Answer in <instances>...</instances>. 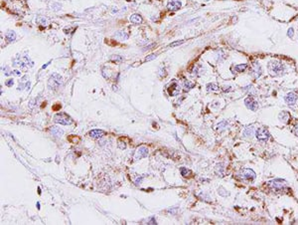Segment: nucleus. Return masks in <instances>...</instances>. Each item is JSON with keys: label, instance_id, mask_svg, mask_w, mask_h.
I'll use <instances>...</instances> for the list:
<instances>
[{"label": "nucleus", "instance_id": "nucleus-9", "mask_svg": "<svg viewBox=\"0 0 298 225\" xmlns=\"http://www.w3.org/2000/svg\"><path fill=\"white\" fill-rule=\"evenodd\" d=\"M244 104H246V108L249 109L251 111H253V112H255V111H258V103L256 102L254 99L253 98V97H248V98L244 100Z\"/></svg>", "mask_w": 298, "mask_h": 225}, {"label": "nucleus", "instance_id": "nucleus-16", "mask_svg": "<svg viewBox=\"0 0 298 225\" xmlns=\"http://www.w3.org/2000/svg\"><path fill=\"white\" fill-rule=\"evenodd\" d=\"M129 20L130 22L133 24H140L142 22V17L139 15V14H132L131 16L129 17Z\"/></svg>", "mask_w": 298, "mask_h": 225}, {"label": "nucleus", "instance_id": "nucleus-22", "mask_svg": "<svg viewBox=\"0 0 298 225\" xmlns=\"http://www.w3.org/2000/svg\"><path fill=\"white\" fill-rule=\"evenodd\" d=\"M180 172H181V175H182L183 176H185V177H187V176H190L191 175V170H189L188 168H180Z\"/></svg>", "mask_w": 298, "mask_h": 225}, {"label": "nucleus", "instance_id": "nucleus-17", "mask_svg": "<svg viewBox=\"0 0 298 225\" xmlns=\"http://www.w3.org/2000/svg\"><path fill=\"white\" fill-rule=\"evenodd\" d=\"M278 118H279V120L281 121L282 123H284V124H287V123L289 122V120H290V115H289V114H288L287 112L283 111L282 113H280V114H279Z\"/></svg>", "mask_w": 298, "mask_h": 225}, {"label": "nucleus", "instance_id": "nucleus-8", "mask_svg": "<svg viewBox=\"0 0 298 225\" xmlns=\"http://www.w3.org/2000/svg\"><path fill=\"white\" fill-rule=\"evenodd\" d=\"M147 156H148V149H147V147L139 146L136 151H135V154H134L133 158H134L135 161H137V159H141L143 158H146Z\"/></svg>", "mask_w": 298, "mask_h": 225}, {"label": "nucleus", "instance_id": "nucleus-28", "mask_svg": "<svg viewBox=\"0 0 298 225\" xmlns=\"http://www.w3.org/2000/svg\"><path fill=\"white\" fill-rule=\"evenodd\" d=\"M156 57H157V55H156V54H151V55H149V56H147L146 58H145V60H144V61H146V62L151 61V60L155 59V58H156Z\"/></svg>", "mask_w": 298, "mask_h": 225}, {"label": "nucleus", "instance_id": "nucleus-12", "mask_svg": "<svg viewBox=\"0 0 298 225\" xmlns=\"http://www.w3.org/2000/svg\"><path fill=\"white\" fill-rule=\"evenodd\" d=\"M296 101H297V96L295 95L294 93H289L285 97V102H286V104L289 106H294L295 104H296Z\"/></svg>", "mask_w": 298, "mask_h": 225}, {"label": "nucleus", "instance_id": "nucleus-4", "mask_svg": "<svg viewBox=\"0 0 298 225\" xmlns=\"http://www.w3.org/2000/svg\"><path fill=\"white\" fill-rule=\"evenodd\" d=\"M255 137L258 139V141L261 142H266L270 139V134L265 128H258L255 130Z\"/></svg>", "mask_w": 298, "mask_h": 225}, {"label": "nucleus", "instance_id": "nucleus-32", "mask_svg": "<svg viewBox=\"0 0 298 225\" xmlns=\"http://www.w3.org/2000/svg\"><path fill=\"white\" fill-rule=\"evenodd\" d=\"M142 179H143V176H141L140 178H137L136 180H135V184L138 185V184H140V183L142 182Z\"/></svg>", "mask_w": 298, "mask_h": 225}, {"label": "nucleus", "instance_id": "nucleus-31", "mask_svg": "<svg viewBox=\"0 0 298 225\" xmlns=\"http://www.w3.org/2000/svg\"><path fill=\"white\" fill-rule=\"evenodd\" d=\"M293 34H294V32H293V28L288 29V32H287V36H288V37L292 38L293 37Z\"/></svg>", "mask_w": 298, "mask_h": 225}, {"label": "nucleus", "instance_id": "nucleus-37", "mask_svg": "<svg viewBox=\"0 0 298 225\" xmlns=\"http://www.w3.org/2000/svg\"><path fill=\"white\" fill-rule=\"evenodd\" d=\"M204 1H210V0H204Z\"/></svg>", "mask_w": 298, "mask_h": 225}, {"label": "nucleus", "instance_id": "nucleus-36", "mask_svg": "<svg viewBox=\"0 0 298 225\" xmlns=\"http://www.w3.org/2000/svg\"><path fill=\"white\" fill-rule=\"evenodd\" d=\"M37 208H38V209H40V203H39V202L37 203Z\"/></svg>", "mask_w": 298, "mask_h": 225}, {"label": "nucleus", "instance_id": "nucleus-29", "mask_svg": "<svg viewBox=\"0 0 298 225\" xmlns=\"http://www.w3.org/2000/svg\"><path fill=\"white\" fill-rule=\"evenodd\" d=\"M110 59L113 60V61H122V58L120 57V56H117V55H113V56L111 57Z\"/></svg>", "mask_w": 298, "mask_h": 225}, {"label": "nucleus", "instance_id": "nucleus-7", "mask_svg": "<svg viewBox=\"0 0 298 225\" xmlns=\"http://www.w3.org/2000/svg\"><path fill=\"white\" fill-rule=\"evenodd\" d=\"M251 76H253V78H255V79L260 78V77L261 76V74H262V70H261L260 65L258 64V62H253V65H251Z\"/></svg>", "mask_w": 298, "mask_h": 225}, {"label": "nucleus", "instance_id": "nucleus-26", "mask_svg": "<svg viewBox=\"0 0 298 225\" xmlns=\"http://www.w3.org/2000/svg\"><path fill=\"white\" fill-rule=\"evenodd\" d=\"M244 92H248V94H251V96L254 94V90H253V86H248V87H244Z\"/></svg>", "mask_w": 298, "mask_h": 225}, {"label": "nucleus", "instance_id": "nucleus-20", "mask_svg": "<svg viewBox=\"0 0 298 225\" xmlns=\"http://www.w3.org/2000/svg\"><path fill=\"white\" fill-rule=\"evenodd\" d=\"M254 129H253V127H248V128H246V130H244V137H253V135H254Z\"/></svg>", "mask_w": 298, "mask_h": 225}, {"label": "nucleus", "instance_id": "nucleus-24", "mask_svg": "<svg viewBox=\"0 0 298 225\" xmlns=\"http://www.w3.org/2000/svg\"><path fill=\"white\" fill-rule=\"evenodd\" d=\"M218 90H219V87L214 83L207 85V91L210 92V91H218Z\"/></svg>", "mask_w": 298, "mask_h": 225}, {"label": "nucleus", "instance_id": "nucleus-30", "mask_svg": "<svg viewBox=\"0 0 298 225\" xmlns=\"http://www.w3.org/2000/svg\"><path fill=\"white\" fill-rule=\"evenodd\" d=\"M13 84H14V81L12 79L7 80V81L5 82V85H6L7 87H12V86H13Z\"/></svg>", "mask_w": 298, "mask_h": 225}, {"label": "nucleus", "instance_id": "nucleus-21", "mask_svg": "<svg viewBox=\"0 0 298 225\" xmlns=\"http://www.w3.org/2000/svg\"><path fill=\"white\" fill-rule=\"evenodd\" d=\"M246 68H248V64H239L234 66V70L237 72H239V73H241V72H244Z\"/></svg>", "mask_w": 298, "mask_h": 225}, {"label": "nucleus", "instance_id": "nucleus-18", "mask_svg": "<svg viewBox=\"0 0 298 225\" xmlns=\"http://www.w3.org/2000/svg\"><path fill=\"white\" fill-rule=\"evenodd\" d=\"M36 22H37L39 25H43V26H47L48 24H49L48 19L44 16H38L37 18H36Z\"/></svg>", "mask_w": 298, "mask_h": 225}, {"label": "nucleus", "instance_id": "nucleus-10", "mask_svg": "<svg viewBox=\"0 0 298 225\" xmlns=\"http://www.w3.org/2000/svg\"><path fill=\"white\" fill-rule=\"evenodd\" d=\"M182 3H181L180 0H170L167 4V8L171 11H177L181 8Z\"/></svg>", "mask_w": 298, "mask_h": 225}, {"label": "nucleus", "instance_id": "nucleus-23", "mask_svg": "<svg viewBox=\"0 0 298 225\" xmlns=\"http://www.w3.org/2000/svg\"><path fill=\"white\" fill-rule=\"evenodd\" d=\"M68 141L71 142L72 144H77V142H80V141H81V139H80L79 137H76V135H71V137H68Z\"/></svg>", "mask_w": 298, "mask_h": 225}, {"label": "nucleus", "instance_id": "nucleus-25", "mask_svg": "<svg viewBox=\"0 0 298 225\" xmlns=\"http://www.w3.org/2000/svg\"><path fill=\"white\" fill-rule=\"evenodd\" d=\"M192 88H194L193 83H191V82H189V81H186L185 83H184V91H189Z\"/></svg>", "mask_w": 298, "mask_h": 225}, {"label": "nucleus", "instance_id": "nucleus-15", "mask_svg": "<svg viewBox=\"0 0 298 225\" xmlns=\"http://www.w3.org/2000/svg\"><path fill=\"white\" fill-rule=\"evenodd\" d=\"M50 132L53 135H55V137H61L62 135H64V130L57 127H51Z\"/></svg>", "mask_w": 298, "mask_h": 225}, {"label": "nucleus", "instance_id": "nucleus-3", "mask_svg": "<svg viewBox=\"0 0 298 225\" xmlns=\"http://www.w3.org/2000/svg\"><path fill=\"white\" fill-rule=\"evenodd\" d=\"M62 84H63V78L57 73L52 74V76L50 77L49 81H48V86H49V88L52 89V90H57V89H59L60 87L62 86Z\"/></svg>", "mask_w": 298, "mask_h": 225}, {"label": "nucleus", "instance_id": "nucleus-5", "mask_svg": "<svg viewBox=\"0 0 298 225\" xmlns=\"http://www.w3.org/2000/svg\"><path fill=\"white\" fill-rule=\"evenodd\" d=\"M239 175L241 179L246 181H253L255 178V172L251 168H244L243 170H241Z\"/></svg>", "mask_w": 298, "mask_h": 225}, {"label": "nucleus", "instance_id": "nucleus-35", "mask_svg": "<svg viewBox=\"0 0 298 225\" xmlns=\"http://www.w3.org/2000/svg\"><path fill=\"white\" fill-rule=\"evenodd\" d=\"M12 74L16 75V76H19V75H20V72H19V71H13V72H12Z\"/></svg>", "mask_w": 298, "mask_h": 225}, {"label": "nucleus", "instance_id": "nucleus-34", "mask_svg": "<svg viewBox=\"0 0 298 225\" xmlns=\"http://www.w3.org/2000/svg\"><path fill=\"white\" fill-rule=\"evenodd\" d=\"M294 134L298 137V125H295V128H294Z\"/></svg>", "mask_w": 298, "mask_h": 225}, {"label": "nucleus", "instance_id": "nucleus-2", "mask_svg": "<svg viewBox=\"0 0 298 225\" xmlns=\"http://www.w3.org/2000/svg\"><path fill=\"white\" fill-rule=\"evenodd\" d=\"M54 122L56 124L63 125H69L73 124V120L70 116H68L66 113H58L54 116Z\"/></svg>", "mask_w": 298, "mask_h": 225}, {"label": "nucleus", "instance_id": "nucleus-1", "mask_svg": "<svg viewBox=\"0 0 298 225\" xmlns=\"http://www.w3.org/2000/svg\"><path fill=\"white\" fill-rule=\"evenodd\" d=\"M268 71H269L271 76H280L284 71V67L281 64V62L274 60V61L268 63Z\"/></svg>", "mask_w": 298, "mask_h": 225}, {"label": "nucleus", "instance_id": "nucleus-13", "mask_svg": "<svg viewBox=\"0 0 298 225\" xmlns=\"http://www.w3.org/2000/svg\"><path fill=\"white\" fill-rule=\"evenodd\" d=\"M168 92L170 96H176V95H178L179 92H180V87H179L178 84L174 82V83H172L171 86L169 87Z\"/></svg>", "mask_w": 298, "mask_h": 225}, {"label": "nucleus", "instance_id": "nucleus-11", "mask_svg": "<svg viewBox=\"0 0 298 225\" xmlns=\"http://www.w3.org/2000/svg\"><path fill=\"white\" fill-rule=\"evenodd\" d=\"M29 58L28 57H18L14 60V65L20 68H26L28 66Z\"/></svg>", "mask_w": 298, "mask_h": 225}, {"label": "nucleus", "instance_id": "nucleus-27", "mask_svg": "<svg viewBox=\"0 0 298 225\" xmlns=\"http://www.w3.org/2000/svg\"><path fill=\"white\" fill-rule=\"evenodd\" d=\"M184 42H185V41H184V40H181V41H175V42H173V43H171V44H169V47L174 48V47H176V46H179V45L183 44Z\"/></svg>", "mask_w": 298, "mask_h": 225}, {"label": "nucleus", "instance_id": "nucleus-19", "mask_svg": "<svg viewBox=\"0 0 298 225\" xmlns=\"http://www.w3.org/2000/svg\"><path fill=\"white\" fill-rule=\"evenodd\" d=\"M5 38L8 42H13V41H15L16 39V34L14 31H8L5 35Z\"/></svg>", "mask_w": 298, "mask_h": 225}, {"label": "nucleus", "instance_id": "nucleus-33", "mask_svg": "<svg viewBox=\"0 0 298 225\" xmlns=\"http://www.w3.org/2000/svg\"><path fill=\"white\" fill-rule=\"evenodd\" d=\"M148 224H156V220L154 219V217H152V218H151V221H149V222H148Z\"/></svg>", "mask_w": 298, "mask_h": 225}, {"label": "nucleus", "instance_id": "nucleus-6", "mask_svg": "<svg viewBox=\"0 0 298 225\" xmlns=\"http://www.w3.org/2000/svg\"><path fill=\"white\" fill-rule=\"evenodd\" d=\"M268 185L272 190H276V191H280L282 190L283 188L285 187L286 185V182L284 180L281 179H274V180H271L268 182Z\"/></svg>", "mask_w": 298, "mask_h": 225}, {"label": "nucleus", "instance_id": "nucleus-14", "mask_svg": "<svg viewBox=\"0 0 298 225\" xmlns=\"http://www.w3.org/2000/svg\"><path fill=\"white\" fill-rule=\"evenodd\" d=\"M89 135L93 139H99V137H103L105 135V132L101 130H91L89 132Z\"/></svg>", "mask_w": 298, "mask_h": 225}]
</instances>
